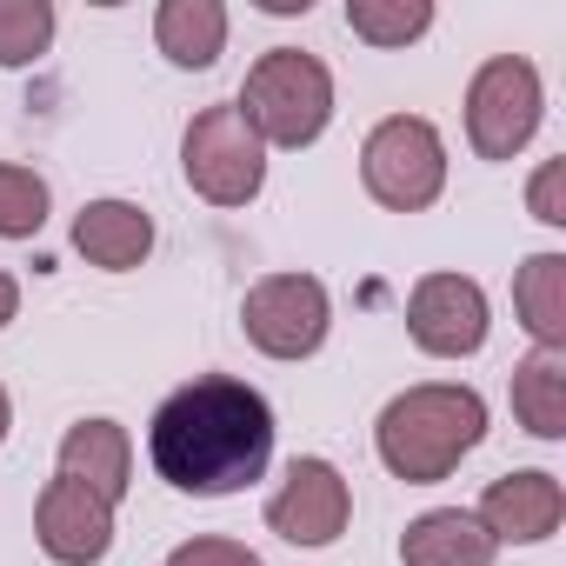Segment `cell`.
<instances>
[{"label":"cell","mask_w":566,"mask_h":566,"mask_svg":"<svg viewBox=\"0 0 566 566\" xmlns=\"http://www.w3.org/2000/svg\"><path fill=\"white\" fill-rule=\"evenodd\" d=\"M154 48H160L174 67H187V74L213 67V61L227 54V8H220V0H160V14H154Z\"/></svg>","instance_id":"obj_15"},{"label":"cell","mask_w":566,"mask_h":566,"mask_svg":"<svg viewBox=\"0 0 566 566\" xmlns=\"http://www.w3.org/2000/svg\"><path fill=\"white\" fill-rule=\"evenodd\" d=\"M360 180L387 213H420L447 193V140L427 114H387L360 147Z\"/></svg>","instance_id":"obj_5"},{"label":"cell","mask_w":566,"mask_h":566,"mask_svg":"<svg viewBox=\"0 0 566 566\" xmlns=\"http://www.w3.org/2000/svg\"><path fill=\"white\" fill-rule=\"evenodd\" d=\"M34 539L54 566H101L107 546H114V500L54 473L41 486V506H34Z\"/></svg>","instance_id":"obj_10"},{"label":"cell","mask_w":566,"mask_h":566,"mask_svg":"<svg viewBox=\"0 0 566 566\" xmlns=\"http://www.w3.org/2000/svg\"><path fill=\"white\" fill-rule=\"evenodd\" d=\"M486 294H480V280L467 273H427L413 280V294H407V334L420 354L433 360H467L486 347Z\"/></svg>","instance_id":"obj_9"},{"label":"cell","mask_w":566,"mask_h":566,"mask_svg":"<svg viewBox=\"0 0 566 566\" xmlns=\"http://www.w3.org/2000/svg\"><path fill=\"white\" fill-rule=\"evenodd\" d=\"M54 48L48 0H0V67H34Z\"/></svg>","instance_id":"obj_20"},{"label":"cell","mask_w":566,"mask_h":566,"mask_svg":"<svg viewBox=\"0 0 566 566\" xmlns=\"http://www.w3.org/2000/svg\"><path fill=\"white\" fill-rule=\"evenodd\" d=\"M8 427H14V400H8V387H0V440H8Z\"/></svg>","instance_id":"obj_25"},{"label":"cell","mask_w":566,"mask_h":566,"mask_svg":"<svg viewBox=\"0 0 566 566\" xmlns=\"http://www.w3.org/2000/svg\"><path fill=\"white\" fill-rule=\"evenodd\" d=\"M147 453L154 473L174 493L193 500H227L240 486H253L273 460V407L260 387L227 380V374H200L187 387H174L147 427Z\"/></svg>","instance_id":"obj_1"},{"label":"cell","mask_w":566,"mask_h":566,"mask_svg":"<svg viewBox=\"0 0 566 566\" xmlns=\"http://www.w3.org/2000/svg\"><path fill=\"white\" fill-rule=\"evenodd\" d=\"M493 553L500 546L486 539V526L473 513H460V506H433L400 533L407 566H493Z\"/></svg>","instance_id":"obj_14"},{"label":"cell","mask_w":566,"mask_h":566,"mask_svg":"<svg viewBox=\"0 0 566 566\" xmlns=\"http://www.w3.org/2000/svg\"><path fill=\"white\" fill-rule=\"evenodd\" d=\"M546 94H539V67L520 54H493L473 81H467V140L480 160H513L533 134H539Z\"/></svg>","instance_id":"obj_6"},{"label":"cell","mask_w":566,"mask_h":566,"mask_svg":"<svg viewBox=\"0 0 566 566\" xmlns=\"http://www.w3.org/2000/svg\"><path fill=\"white\" fill-rule=\"evenodd\" d=\"M180 174L207 207H247L266 187V147L233 101H213L180 134Z\"/></svg>","instance_id":"obj_4"},{"label":"cell","mask_w":566,"mask_h":566,"mask_svg":"<svg viewBox=\"0 0 566 566\" xmlns=\"http://www.w3.org/2000/svg\"><path fill=\"white\" fill-rule=\"evenodd\" d=\"M347 28L367 48H407L433 28V8L427 0H347Z\"/></svg>","instance_id":"obj_18"},{"label":"cell","mask_w":566,"mask_h":566,"mask_svg":"<svg viewBox=\"0 0 566 566\" xmlns=\"http://www.w3.org/2000/svg\"><path fill=\"white\" fill-rule=\"evenodd\" d=\"M513 420L533 440H566V347H533L513 367Z\"/></svg>","instance_id":"obj_16"},{"label":"cell","mask_w":566,"mask_h":566,"mask_svg":"<svg viewBox=\"0 0 566 566\" xmlns=\"http://www.w3.org/2000/svg\"><path fill=\"white\" fill-rule=\"evenodd\" d=\"M473 520L486 526L493 546H539V539H553L559 520H566V486H559L553 473H539V467L500 473V480L480 493V513H473Z\"/></svg>","instance_id":"obj_11"},{"label":"cell","mask_w":566,"mask_h":566,"mask_svg":"<svg viewBox=\"0 0 566 566\" xmlns=\"http://www.w3.org/2000/svg\"><path fill=\"white\" fill-rule=\"evenodd\" d=\"M167 566H260V553H253V546H240V539H227V533H200V539L174 546V553H167Z\"/></svg>","instance_id":"obj_21"},{"label":"cell","mask_w":566,"mask_h":566,"mask_svg":"<svg viewBox=\"0 0 566 566\" xmlns=\"http://www.w3.org/2000/svg\"><path fill=\"white\" fill-rule=\"evenodd\" d=\"M14 314H21V280H14L8 266H0V327H8Z\"/></svg>","instance_id":"obj_23"},{"label":"cell","mask_w":566,"mask_h":566,"mask_svg":"<svg viewBox=\"0 0 566 566\" xmlns=\"http://www.w3.org/2000/svg\"><path fill=\"white\" fill-rule=\"evenodd\" d=\"M486 440V400L460 380H427V387H407L380 407L374 420V447H380V467L407 486H433L447 480L473 447Z\"/></svg>","instance_id":"obj_2"},{"label":"cell","mask_w":566,"mask_h":566,"mask_svg":"<svg viewBox=\"0 0 566 566\" xmlns=\"http://www.w3.org/2000/svg\"><path fill=\"white\" fill-rule=\"evenodd\" d=\"M74 253L101 273H127L154 253V220L134 200H87L74 213Z\"/></svg>","instance_id":"obj_12"},{"label":"cell","mask_w":566,"mask_h":566,"mask_svg":"<svg viewBox=\"0 0 566 566\" xmlns=\"http://www.w3.org/2000/svg\"><path fill=\"white\" fill-rule=\"evenodd\" d=\"M513 314L533 347H566V253H533L513 273Z\"/></svg>","instance_id":"obj_17"},{"label":"cell","mask_w":566,"mask_h":566,"mask_svg":"<svg viewBox=\"0 0 566 566\" xmlns=\"http://www.w3.org/2000/svg\"><path fill=\"white\" fill-rule=\"evenodd\" d=\"M314 0H260V14H307Z\"/></svg>","instance_id":"obj_24"},{"label":"cell","mask_w":566,"mask_h":566,"mask_svg":"<svg viewBox=\"0 0 566 566\" xmlns=\"http://www.w3.org/2000/svg\"><path fill=\"white\" fill-rule=\"evenodd\" d=\"M526 207H533V220H546V227H566V160H546V167L533 174V187H526Z\"/></svg>","instance_id":"obj_22"},{"label":"cell","mask_w":566,"mask_h":566,"mask_svg":"<svg viewBox=\"0 0 566 566\" xmlns=\"http://www.w3.org/2000/svg\"><path fill=\"white\" fill-rule=\"evenodd\" d=\"M48 180L34 167L0 160V240H34L48 227Z\"/></svg>","instance_id":"obj_19"},{"label":"cell","mask_w":566,"mask_h":566,"mask_svg":"<svg viewBox=\"0 0 566 566\" xmlns=\"http://www.w3.org/2000/svg\"><path fill=\"white\" fill-rule=\"evenodd\" d=\"M233 107L247 114L260 147H314L334 120V74L307 48H266L247 67Z\"/></svg>","instance_id":"obj_3"},{"label":"cell","mask_w":566,"mask_h":566,"mask_svg":"<svg viewBox=\"0 0 566 566\" xmlns=\"http://www.w3.org/2000/svg\"><path fill=\"white\" fill-rule=\"evenodd\" d=\"M61 473L94 486L101 500H127V480H134V440L120 420H81L61 433Z\"/></svg>","instance_id":"obj_13"},{"label":"cell","mask_w":566,"mask_h":566,"mask_svg":"<svg viewBox=\"0 0 566 566\" xmlns=\"http://www.w3.org/2000/svg\"><path fill=\"white\" fill-rule=\"evenodd\" d=\"M347 520H354V486H347V473L334 467V460H321V453H307V460H294L287 473H280V486H273V500H266V526L287 539V546H334L340 533H347Z\"/></svg>","instance_id":"obj_8"},{"label":"cell","mask_w":566,"mask_h":566,"mask_svg":"<svg viewBox=\"0 0 566 566\" xmlns=\"http://www.w3.org/2000/svg\"><path fill=\"white\" fill-rule=\"evenodd\" d=\"M240 327L266 360H307L327 347L334 307H327V287L314 273H266L240 301Z\"/></svg>","instance_id":"obj_7"}]
</instances>
